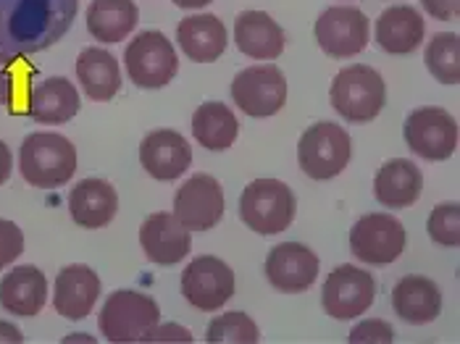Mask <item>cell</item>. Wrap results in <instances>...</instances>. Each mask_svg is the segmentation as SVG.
Segmentation results:
<instances>
[{"label":"cell","mask_w":460,"mask_h":344,"mask_svg":"<svg viewBox=\"0 0 460 344\" xmlns=\"http://www.w3.org/2000/svg\"><path fill=\"white\" fill-rule=\"evenodd\" d=\"M84 22H87V32L98 42L113 45L135 32L140 22V11L135 0H93L87 5Z\"/></svg>","instance_id":"cell-28"},{"label":"cell","mask_w":460,"mask_h":344,"mask_svg":"<svg viewBox=\"0 0 460 344\" xmlns=\"http://www.w3.org/2000/svg\"><path fill=\"white\" fill-rule=\"evenodd\" d=\"M127 76L140 90H161L179 71V58L169 37L158 30H145L124 50Z\"/></svg>","instance_id":"cell-7"},{"label":"cell","mask_w":460,"mask_h":344,"mask_svg":"<svg viewBox=\"0 0 460 344\" xmlns=\"http://www.w3.org/2000/svg\"><path fill=\"white\" fill-rule=\"evenodd\" d=\"M424 192L421 169L408 158H392L374 176V198L379 206L400 210L411 207Z\"/></svg>","instance_id":"cell-24"},{"label":"cell","mask_w":460,"mask_h":344,"mask_svg":"<svg viewBox=\"0 0 460 344\" xmlns=\"http://www.w3.org/2000/svg\"><path fill=\"white\" fill-rule=\"evenodd\" d=\"M424 19L413 5H390L376 19V45L390 56L416 53L424 42Z\"/></svg>","instance_id":"cell-20"},{"label":"cell","mask_w":460,"mask_h":344,"mask_svg":"<svg viewBox=\"0 0 460 344\" xmlns=\"http://www.w3.org/2000/svg\"><path fill=\"white\" fill-rule=\"evenodd\" d=\"M181 295L195 310H221L234 297V274L216 255L192 258L181 271Z\"/></svg>","instance_id":"cell-12"},{"label":"cell","mask_w":460,"mask_h":344,"mask_svg":"<svg viewBox=\"0 0 460 344\" xmlns=\"http://www.w3.org/2000/svg\"><path fill=\"white\" fill-rule=\"evenodd\" d=\"M161 323L158 303L150 295L135 289L111 292L106 305L101 310L98 326L108 342H145L153 326Z\"/></svg>","instance_id":"cell-5"},{"label":"cell","mask_w":460,"mask_h":344,"mask_svg":"<svg viewBox=\"0 0 460 344\" xmlns=\"http://www.w3.org/2000/svg\"><path fill=\"white\" fill-rule=\"evenodd\" d=\"M119 210V195L106 179H82L69 195V213L82 229H103Z\"/></svg>","instance_id":"cell-22"},{"label":"cell","mask_w":460,"mask_h":344,"mask_svg":"<svg viewBox=\"0 0 460 344\" xmlns=\"http://www.w3.org/2000/svg\"><path fill=\"white\" fill-rule=\"evenodd\" d=\"M22 252H24V232L13 221L0 218V269L11 266Z\"/></svg>","instance_id":"cell-34"},{"label":"cell","mask_w":460,"mask_h":344,"mask_svg":"<svg viewBox=\"0 0 460 344\" xmlns=\"http://www.w3.org/2000/svg\"><path fill=\"white\" fill-rule=\"evenodd\" d=\"M424 64L439 84L456 87L460 82V37L456 32L431 37L424 50Z\"/></svg>","instance_id":"cell-31"},{"label":"cell","mask_w":460,"mask_h":344,"mask_svg":"<svg viewBox=\"0 0 460 344\" xmlns=\"http://www.w3.org/2000/svg\"><path fill=\"white\" fill-rule=\"evenodd\" d=\"M140 244L147 260L177 266L190 255L192 237L174 213H150L140 226Z\"/></svg>","instance_id":"cell-16"},{"label":"cell","mask_w":460,"mask_h":344,"mask_svg":"<svg viewBox=\"0 0 460 344\" xmlns=\"http://www.w3.org/2000/svg\"><path fill=\"white\" fill-rule=\"evenodd\" d=\"M353 344H379V342H394V329H392L387 321H379V318H368V321H360L355 323L350 337H348Z\"/></svg>","instance_id":"cell-35"},{"label":"cell","mask_w":460,"mask_h":344,"mask_svg":"<svg viewBox=\"0 0 460 344\" xmlns=\"http://www.w3.org/2000/svg\"><path fill=\"white\" fill-rule=\"evenodd\" d=\"M82 108L79 90L71 84L66 76H48L37 82L30 101V119L37 124L53 127V124H66Z\"/></svg>","instance_id":"cell-26"},{"label":"cell","mask_w":460,"mask_h":344,"mask_svg":"<svg viewBox=\"0 0 460 344\" xmlns=\"http://www.w3.org/2000/svg\"><path fill=\"white\" fill-rule=\"evenodd\" d=\"M177 42L181 53L195 64H213L224 56L229 32L224 22L213 13H195L181 19L177 27Z\"/></svg>","instance_id":"cell-21"},{"label":"cell","mask_w":460,"mask_h":344,"mask_svg":"<svg viewBox=\"0 0 460 344\" xmlns=\"http://www.w3.org/2000/svg\"><path fill=\"white\" fill-rule=\"evenodd\" d=\"M295 192L279 179H255L243 190L240 216L245 226L261 237H274L287 232L295 221Z\"/></svg>","instance_id":"cell-4"},{"label":"cell","mask_w":460,"mask_h":344,"mask_svg":"<svg viewBox=\"0 0 460 344\" xmlns=\"http://www.w3.org/2000/svg\"><path fill=\"white\" fill-rule=\"evenodd\" d=\"M319 269V255L300 242H282L266 258V278L284 295H300L311 289L316 284Z\"/></svg>","instance_id":"cell-15"},{"label":"cell","mask_w":460,"mask_h":344,"mask_svg":"<svg viewBox=\"0 0 460 344\" xmlns=\"http://www.w3.org/2000/svg\"><path fill=\"white\" fill-rule=\"evenodd\" d=\"M145 342H192V334L184 326H177V323L153 326L150 334L145 337Z\"/></svg>","instance_id":"cell-37"},{"label":"cell","mask_w":460,"mask_h":344,"mask_svg":"<svg viewBox=\"0 0 460 344\" xmlns=\"http://www.w3.org/2000/svg\"><path fill=\"white\" fill-rule=\"evenodd\" d=\"M392 308L413 326H424L439 318L442 313V292L439 287L421 274L402 276L392 289Z\"/></svg>","instance_id":"cell-23"},{"label":"cell","mask_w":460,"mask_h":344,"mask_svg":"<svg viewBox=\"0 0 460 344\" xmlns=\"http://www.w3.org/2000/svg\"><path fill=\"white\" fill-rule=\"evenodd\" d=\"M353 155V139L334 121H319L303 132L297 142V163L305 176L326 181L348 169Z\"/></svg>","instance_id":"cell-6"},{"label":"cell","mask_w":460,"mask_h":344,"mask_svg":"<svg viewBox=\"0 0 460 344\" xmlns=\"http://www.w3.org/2000/svg\"><path fill=\"white\" fill-rule=\"evenodd\" d=\"M332 108L353 124H366L374 121L387 103V87L382 74L371 66L353 64L337 71L332 90H329Z\"/></svg>","instance_id":"cell-3"},{"label":"cell","mask_w":460,"mask_h":344,"mask_svg":"<svg viewBox=\"0 0 460 344\" xmlns=\"http://www.w3.org/2000/svg\"><path fill=\"white\" fill-rule=\"evenodd\" d=\"M174 216L190 232H208L224 218V190L211 173H195L177 190Z\"/></svg>","instance_id":"cell-14"},{"label":"cell","mask_w":460,"mask_h":344,"mask_svg":"<svg viewBox=\"0 0 460 344\" xmlns=\"http://www.w3.org/2000/svg\"><path fill=\"white\" fill-rule=\"evenodd\" d=\"M0 342H13V344H22L24 342V334L13 326V323H8V321H0Z\"/></svg>","instance_id":"cell-39"},{"label":"cell","mask_w":460,"mask_h":344,"mask_svg":"<svg viewBox=\"0 0 460 344\" xmlns=\"http://www.w3.org/2000/svg\"><path fill=\"white\" fill-rule=\"evenodd\" d=\"M19 172L37 190L64 187L76 173V147L56 132H35L19 147Z\"/></svg>","instance_id":"cell-2"},{"label":"cell","mask_w":460,"mask_h":344,"mask_svg":"<svg viewBox=\"0 0 460 344\" xmlns=\"http://www.w3.org/2000/svg\"><path fill=\"white\" fill-rule=\"evenodd\" d=\"M421 5L429 16L439 22H458L460 0H421Z\"/></svg>","instance_id":"cell-36"},{"label":"cell","mask_w":460,"mask_h":344,"mask_svg":"<svg viewBox=\"0 0 460 344\" xmlns=\"http://www.w3.org/2000/svg\"><path fill=\"white\" fill-rule=\"evenodd\" d=\"M316 42L332 58H353L368 45V16L355 5H332L316 22Z\"/></svg>","instance_id":"cell-13"},{"label":"cell","mask_w":460,"mask_h":344,"mask_svg":"<svg viewBox=\"0 0 460 344\" xmlns=\"http://www.w3.org/2000/svg\"><path fill=\"white\" fill-rule=\"evenodd\" d=\"M37 76L40 71L27 61V56H11L0 50V105L11 116H30Z\"/></svg>","instance_id":"cell-29"},{"label":"cell","mask_w":460,"mask_h":344,"mask_svg":"<svg viewBox=\"0 0 460 344\" xmlns=\"http://www.w3.org/2000/svg\"><path fill=\"white\" fill-rule=\"evenodd\" d=\"M402 137L424 161H447L458 147V121L439 105H424L405 119Z\"/></svg>","instance_id":"cell-8"},{"label":"cell","mask_w":460,"mask_h":344,"mask_svg":"<svg viewBox=\"0 0 460 344\" xmlns=\"http://www.w3.org/2000/svg\"><path fill=\"white\" fill-rule=\"evenodd\" d=\"M234 42L255 61H274L284 53V30L266 11H243L234 19Z\"/></svg>","instance_id":"cell-25"},{"label":"cell","mask_w":460,"mask_h":344,"mask_svg":"<svg viewBox=\"0 0 460 344\" xmlns=\"http://www.w3.org/2000/svg\"><path fill=\"white\" fill-rule=\"evenodd\" d=\"M405 226L392 213H366L350 229V250L368 266H390L405 250Z\"/></svg>","instance_id":"cell-9"},{"label":"cell","mask_w":460,"mask_h":344,"mask_svg":"<svg viewBox=\"0 0 460 344\" xmlns=\"http://www.w3.org/2000/svg\"><path fill=\"white\" fill-rule=\"evenodd\" d=\"M232 101L250 119H269L287 103V79L279 66L261 64L243 69L232 82Z\"/></svg>","instance_id":"cell-11"},{"label":"cell","mask_w":460,"mask_h":344,"mask_svg":"<svg viewBox=\"0 0 460 344\" xmlns=\"http://www.w3.org/2000/svg\"><path fill=\"white\" fill-rule=\"evenodd\" d=\"M76 79L84 95L95 103H108L121 90V69L106 48H84L76 58Z\"/></svg>","instance_id":"cell-27"},{"label":"cell","mask_w":460,"mask_h":344,"mask_svg":"<svg viewBox=\"0 0 460 344\" xmlns=\"http://www.w3.org/2000/svg\"><path fill=\"white\" fill-rule=\"evenodd\" d=\"M140 163L158 181H174L192 166L190 142L174 129H155L140 142Z\"/></svg>","instance_id":"cell-17"},{"label":"cell","mask_w":460,"mask_h":344,"mask_svg":"<svg viewBox=\"0 0 460 344\" xmlns=\"http://www.w3.org/2000/svg\"><path fill=\"white\" fill-rule=\"evenodd\" d=\"M376 281L353 263L337 266L326 276L321 289V305L334 321H353L374 305Z\"/></svg>","instance_id":"cell-10"},{"label":"cell","mask_w":460,"mask_h":344,"mask_svg":"<svg viewBox=\"0 0 460 344\" xmlns=\"http://www.w3.org/2000/svg\"><path fill=\"white\" fill-rule=\"evenodd\" d=\"M429 237L442 247H458L460 244V206L458 203H439L429 213L426 221Z\"/></svg>","instance_id":"cell-33"},{"label":"cell","mask_w":460,"mask_h":344,"mask_svg":"<svg viewBox=\"0 0 460 344\" xmlns=\"http://www.w3.org/2000/svg\"><path fill=\"white\" fill-rule=\"evenodd\" d=\"M98 297H101V278L90 266L71 263L56 276L53 305L58 315L69 321H82L93 313Z\"/></svg>","instance_id":"cell-18"},{"label":"cell","mask_w":460,"mask_h":344,"mask_svg":"<svg viewBox=\"0 0 460 344\" xmlns=\"http://www.w3.org/2000/svg\"><path fill=\"white\" fill-rule=\"evenodd\" d=\"M48 303V278L37 266H16L0 278V308L19 318H35Z\"/></svg>","instance_id":"cell-19"},{"label":"cell","mask_w":460,"mask_h":344,"mask_svg":"<svg viewBox=\"0 0 460 344\" xmlns=\"http://www.w3.org/2000/svg\"><path fill=\"white\" fill-rule=\"evenodd\" d=\"M11 172H13V158H11L8 145L0 139V184H5L11 179Z\"/></svg>","instance_id":"cell-38"},{"label":"cell","mask_w":460,"mask_h":344,"mask_svg":"<svg viewBox=\"0 0 460 344\" xmlns=\"http://www.w3.org/2000/svg\"><path fill=\"white\" fill-rule=\"evenodd\" d=\"M177 8H184V11H190V8H206L211 0H172Z\"/></svg>","instance_id":"cell-40"},{"label":"cell","mask_w":460,"mask_h":344,"mask_svg":"<svg viewBox=\"0 0 460 344\" xmlns=\"http://www.w3.org/2000/svg\"><path fill=\"white\" fill-rule=\"evenodd\" d=\"M261 340L258 326L252 323L248 313H224L218 318H213L206 329V342L208 344H255Z\"/></svg>","instance_id":"cell-32"},{"label":"cell","mask_w":460,"mask_h":344,"mask_svg":"<svg viewBox=\"0 0 460 344\" xmlns=\"http://www.w3.org/2000/svg\"><path fill=\"white\" fill-rule=\"evenodd\" d=\"M82 0H0V50L35 56L66 35Z\"/></svg>","instance_id":"cell-1"},{"label":"cell","mask_w":460,"mask_h":344,"mask_svg":"<svg viewBox=\"0 0 460 344\" xmlns=\"http://www.w3.org/2000/svg\"><path fill=\"white\" fill-rule=\"evenodd\" d=\"M237 135H240V121L229 105L203 103L192 116V137L211 153L229 150L237 142Z\"/></svg>","instance_id":"cell-30"}]
</instances>
